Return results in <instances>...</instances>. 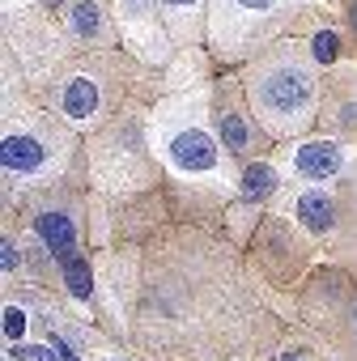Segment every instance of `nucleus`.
Listing matches in <instances>:
<instances>
[{"label": "nucleus", "mask_w": 357, "mask_h": 361, "mask_svg": "<svg viewBox=\"0 0 357 361\" xmlns=\"http://www.w3.org/2000/svg\"><path fill=\"white\" fill-rule=\"evenodd\" d=\"M170 9H188V5H196V0H166Z\"/></svg>", "instance_id": "18"}, {"label": "nucleus", "mask_w": 357, "mask_h": 361, "mask_svg": "<svg viewBox=\"0 0 357 361\" xmlns=\"http://www.w3.org/2000/svg\"><path fill=\"white\" fill-rule=\"evenodd\" d=\"M73 30H77L81 39H94V35H98V9L90 5V0H81V5L73 9Z\"/></svg>", "instance_id": "10"}, {"label": "nucleus", "mask_w": 357, "mask_h": 361, "mask_svg": "<svg viewBox=\"0 0 357 361\" xmlns=\"http://www.w3.org/2000/svg\"><path fill=\"white\" fill-rule=\"evenodd\" d=\"M310 51H315V60H319V64H327V60H336L340 39H336L332 30H319V35H315V43H310Z\"/></svg>", "instance_id": "12"}, {"label": "nucleus", "mask_w": 357, "mask_h": 361, "mask_svg": "<svg viewBox=\"0 0 357 361\" xmlns=\"http://www.w3.org/2000/svg\"><path fill=\"white\" fill-rule=\"evenodd\" d=\"M0 264H5V272H13V268H18V247H13V243L0 247Z\"/></svg>", "instance_id": "16"}, {"label": "nucleus", "mask_w": 357, "mask_h": 361, "mask_svg": "<svg viewBox=\"0 0 357 361\" xmlns=\"http://www.w3.org/2000/svg\"><path fill=\"white\" fill-rule=\"evenodd\" d=\"M22 331H26V314H22L18 306H9V310H5V336H9V340H18Z\"/></svg>", "instance_id": "13"}, {"label": "nucleus", "mask_w": 357, "mask_h": 361, "mask_svg": "<svg viewBox=\"0 0 357 361\" xmlns=\"http://www.w3.org/2000/svg\"><path fill=\"white\" fill-rule=\"evenodd\" d=\"M272 192H277V170H272V166L255 161V166L243 170V196H247V200H264V196H272Z\"/></svg>", "instance_id": "8"}, {"label": "nucleus", "mask_w": 357, "mask_h": 361, "mask_svg": "<svg viewBox=\"0 0 357 361\" xmlns=\"http://www.w3.org/2000/svg\"><path fill=\"white\" fill-rule=\"evenodd\" d=\"M47 5H60V0H47Z\"/></svg>", "instance_id": "21"}, {"label": "nucleus", "mask_w": 357, "mask_h": 361, "mask_svg": "<svg viewBox=\"0 0 357 361\" xmlns=\"http://www.w3.org/2000/svg\"><path fill=\"white\" fill-rule=\"evenodd\" d=\"M230 5H238L243 13H268V9L277 5V0H230Z\"/></svg>", "instance_id": "15"}, {"label": "nucleus", "mask_w": 357, "mask_h": 361, "mask_svg": "<svg viewBox=\"0 0 357 361\" xmlns=\"http://www.w3.org/2000/svg\"><path fill=\"white\" fill-rule=\"evenodd\" d=\"M281 361H298V357H281Z\"/></svg>", "instance_id": "20"}, {"label": "nucleus", "mask_w": 357, "mask_h": 361, "mask_svg": "<svg viewBox=\"0 0 357 361\" xmlns=\"http://www.w3.org/2000/svg\"><path fill=\"white\" fill-rule=\"evenodd\" d=\"M0 161H5V170H22V174H35L43 161H47V153H43V145L35 140V136H5V145H0Z\"/></svg>", "instance_id": "4"}, {"label": "nucleus", "mask_w": 357, "mask_h": 361, "mask_svg": "<svg viewBox=\"0 0 357 361\" xmlns=\"http://www.w3.org/2000/svg\"><path fill=\"white\" fill-rule=\"evenodd\" d=\"M35 230H39V238L47 243V251H52L60 264L73 255V247H77V234H73V221H68V217H60V213H43V217L35 221Z\"/></svg>", "instance_id": "5"}, {"label": "nucleus", "mask_w": 357, "mask_h": 361, "mask_svg": "<svg viewBox=\"0 0 357 361\" xmlns=\"http://www.w3.org/2000/svg\"><path fill=\"white\" fill-rule=\"evenodd\" d=\"M166 153H170V161H174L178 170H192V174H200V170H213V166H217V145H213L200 128H188V132L170 136Z\"/></svg>", "instance_id": "2"}, {"label": "nucleus", "mask_w": 357, "mask_h": 361, "mask_svg": "<svg viewBox=\"0 0 357 361\" xmlns=\"http://www.w3.org/2000/svg\"><path fill=\"white\" fill-rule=\"evenodd\" d=\"M56 348H60V357H64V361H77V357H73V348H68L64 340H56Z\"/></svg>", "instance_id": "17"}, {"label": "nucleus", "mask_w": 357, "mask_h": 361, "mask_svg": "<svg viewBox=\"0 0 357 361\" xmlns=\"http://www.w3.org/2000/svg\"><path fill=\"white\" fill-rule=\"evenodd\" d=\"M353 26H357V9H353Z\"/></svg>", "instance_id": "19"}, {"label": "nucleus", "mask_w": 357, "mask_h": 361, "mask_svg": "<svg viewBox=\"0 0 357 361\" xmlns=\"http://www.w3.org/2000/svg\"><path fill=\"white\" fill-rule=\"evenodd\" d=\"M298 221H302L306 230H327V226H332V200H327L323 192H306V196L298 200Z\"/></svg>", "instance_id": "7"}, {"label": "nucleus", "mask_w": 357, "mask_h": 361, "mask_svg": "<svg viewBox=\"0 0 357 361\" xmlns=\"http://www.w3.org/2000/svg\"><path fill=\"white\" fill-rule=\"evenodd\" d=\"M340 161H344V153H340L332 140H310V145H302V149L294 153V166H298L306 178H327V174L340 170Z\"/></svg>", "instance_id": "3"}, {"label": "nucleus", "mask_w": 357, "mask_h": 361, "mask_svg": "<svg viewBox=\"0 0 357 361\" xmlns=\"http://www.w3.org/2000/svg\"><path fill=\"white\" fill-rule=\"evenodd\" d=\"M18 357H26V361H64L60 348H18Z\"/></svg>", "instance_id": "14"}, {"label": "nucleus", "mask_w": 357, "mask_h": 361, "mask_svg": "<svg viewBox=\"0 0 357 361\" xmlns=\"http://www.w3.org/2000/svg\"><path fill=\"white\" fill-rule=\"evenodd\" d=\"M98 111V85L90 77H73L64 85V115L68 119H90Z\"/></svg>", "instance_id": "6"}, {"label": "nucleus", "mask_w": 357, "mask_h": 361, "mask_svg": "<svg viewBox=\"0 0 357 361\" xmlns=\"http://www.w3.org/2000/svg\"><path fill=\"white\" fill-rule=\"evenodd\" d=\"M64 285H68L73 298H90L94 276H90V264H85L81 255H68V259H64Z\"/></svg>", "instance_id": "9"}, {"label": "nucleus", "mask_w": 357, "mask_h": 361, "mask_svg": "<svg viewBox=\"0 0 357 361\" xmlns=\"http://www.w3.org/2000/svg\"><path fill=\"white\" fill-rule=\"evenodd\" d=\"M222 140H226V149H247V128H243V119L238 115H226L222 119Z\"/></svg>", "instance_id": "11"}, {"label": "nucleus", "mask_w": 357, "mask_h": 361, "mask_svg": "<svg viewBox=\"0 0 357 361\" xmlns=\"http://www.w3.org/2000/svg\"><path fill=\"white\" fill-rule=\"evenodd\" d=\"M310 102H315V81L306 68L298 64H281V68H268L260 81H255V106L272 119V123H306L310 115Z\"/></svg>", "instance_id": "1"}]
</instances>
